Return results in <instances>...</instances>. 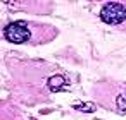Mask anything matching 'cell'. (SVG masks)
<instances>
[{
  "instance_id": "5",
  "label": "cell",
  "mask_w": 126,
  "mask_h": 120,
  "mask_svg": "<svg viewBox=\"0 0 126 120\" xmlns=\"http://www.w3.org/2000/svg\"><path fill=\"white\" fill-rule=\"evenodd\" d=\"M116 106L121 113H126V93H123L116 98Z\"/></svg>"
},
{
  "instance_id": "1",
  "label": "cell",
  "mask_w": 126,
  "mask_h": 120,
  "mask_svg": "<svg viewBox=\"0 0 126 120\" xmlns=\"http://www.w3.org/2000/svg\"><path fill=\"white\" fill-rule=\"evenodd\" d=\"M100 19L105 24H121L126 21V5L119 2H107L100 11Z\"/></svg>"
},
{
  "instance_id": "4",
  "label": "cell",
  "mask_w": 126,
  "mask_h": 120,
  "mask_svg": "<svg viewBox=\"0 0 126 120\" xmlns=\"http://www.w3.org/2000/svg\"><path fill=\"white\" fill-rule=\"evenodd\" d=\"M73 108L79 110V111H95V105L93 103H74Z\"/></svg>"
},
{
  "instance_id": "2",
  "label": "cell",
  "mask_w": 126,
  "mask_h": 120,
  "mask_svg": "<svg viewBox=\"0 0 126 120\" xmlns=\"http://www.w3.org/2000/svg\"><path fill=\"white\" fill-rule=\"evenodd\" d=\"M4 36L7 41L11 43H16V45H21V43H26L31 36L26 22L23 21H16V22H11L4 28Z\"/></svg>"
},
{
  "instance_id": "3",
  "label": "cell",
  "mask_w": 126,
  "mask_h": 120,
  "mask_svg": "<svg viewBox=\"0 0 126 120\" xmlns=\"http://www.w3.org/2000/svg\"><path fill=\"white\" fill-rule=\"evenodd\" d=\"M47 86L50 91H64V87L67 86V81L64 76H52L47 81Z\"/></svg>"
}]
</instances>
